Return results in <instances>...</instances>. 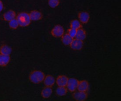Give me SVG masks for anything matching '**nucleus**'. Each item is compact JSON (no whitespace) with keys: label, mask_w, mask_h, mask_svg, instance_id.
Wrapping results in <instances>:
<instances>
[{"label":"nucleus","mask_w":121,"mask_h":101,"mask_svg":"<svg viewBox=\"0 0 121 101\" xmlns=\"http://www.w3.org/2000/svg\"><path fill=\"white\" fill-rule=\"evenodd\" d=\"M68 78L67 76L64 75L59 76L56 79V84L58 87H66L67 83Z\"/></svg>","instance_id":"obj_11"},{"label":"nucleus","mask_w":121,"mask_h":101,"mask_svg":"<svg viewBox=\"0 0 121 101\" xmlns=\"http://www.w3.org/2000/svg\"><path fill=\"white\" fill-rule=\"evenodd\" d=\"M19 26V24L16 18L13 19L9 22V26L11 28L16 29L18 28Z\"/></svg>","instance_id":"obj_20"},{"label":"nucleus","mask_w":121,"mask_h":101,"mask_svg":"<svg viewBox=\"0 0 121 101\" xmlns=\"http://www.w3.org/2000/svg\"><path fill=\"white\" fill-rule=\"evenodd\" d=\"M16 18V14L13 10H10L4 14V19L6 21L9 22L10 21L15 19Z\"/></svg>","instance_id":"obj_10"},{"label":"nucleus","mask_w":121,"mask_h":101,"mask_svg":"<svg viewBox=\"0 0 121 101\" xmlns=\"http://www.w3.org/2000/svg\"><path fill=\"white\" fill-rule=\"evenodd\" d=\"M4 9L3 4L2 3V2L0 0V13Z\"/></svg>","instance_id":"obj_23"},{"label":"nucleus","mask_w":121,"mask_h":101,"mask_svg":"<svg viewBox=\"0 0 121 101\" xmlns=\"http://www.w3.org/2000/svg\"><path fill=\"white\" fill-rule=\"evenodd\" d=\"M12 52V49L6 45H3L0 49V54L5 55H10Z\"/></svg>","instance_id":"obj_17"},{"label":"nucleus","mask_w":121,"mask_h":101,"mask_svg":"<svg viewBox=\"0 0 121 101\" xmlns=\"http://www.w3.org/2000/svg\"><path fill=\"white\" fill-rule=\"evenodd\" d=\"M60 2V0H48V4L52 8H55L59 5Z\"/></svg>","instance_id":"obj_21"},{"label":"nucleus","mask_w":121,"mask_h":101,"mask_svg":"<svg viewBox=\"0 0 121 101\" xmlns=\"http://www.w3.org/2000/svg\"><path fill=\"white\" fill-rule=\"evenodd\" d=\"M61 37L62 42L65 46H70L73 39L68 34H64Z\"/></svg>","instance_id":"obj_14"},{"label":"nucleus","mask_w":121,"mask_h":101,"mask_svg":"<svg viewBox=\"0 0 121 101\" xmlns=\"http://www.w3.org/2000/svg\"><path fill=\"white\" fill-rule=\"evenodd\" d=\"M67 89L65 87H59L56 89V93L59 96H63L66 95Z\"/></svg>","instance_id":"obj_18"},{"label":"nucleus","mask_w":121,"mask_h":101,"mask_svg":"<svg viewBox=\"0 0 121 101\" xmlns=\"http://www.w3.org/2000/svg\"><path fill=\"white\" fill-rule=\"evenodd\" d=\"M19 26L22 27H26L29 26L31 23V19L29 14L25 12L19 13L16 17Z\"/></svg>","instance_id":"obj_1"},{"label":"nucleus","mask_w":121,"mask_h":101,"mask_svg":"<svg viewBox=\"0 0 121 101\" xmlns=\"http://www.w3.org/2000/svg\"><path fill=\"white\" fill-rule=\"evenodd\" d=\"M45 77V74L39 70H35L30 73L29 79L31 82L38 84L43 81Z\"/></svg>","instance_id":"obj_2"},{"label":"nucleus","mask_w":121,"mask_h":101,"mask_svg":"<svg viewBox=\"0 0 121 101\" xmlns=\"http://www.w3.org/2000/svg\"><path fill=\"white\" fill-rule=\"evenodd\" d=\"M64 33V28L60 25H57L55 26L51 31V34L52 36L56 38L61 37Z\"/></svg>","instance_id":"obj_4"},{"label":"nucleus","mask_w":121,"mask_h":101,"mask_svg":"<svg viewBox=\"0 0 121 101\" xmlns=\"http://www.w3.org/2000/svg\"><path fill=\"white\" fill-rule=\"evenodd\" d=\"M52 93V90L51 87H45L42 91V95L43 98H47L51 96Z\"/></svg>","instance_id":"obj_16"},{"label":"nucleus","mask_w":121,"mask_h":101,"mask_svg":"<svg viewBox=\"0 0 121 101\" xmlns=\"http://www.w3.org/2000/svg\"><path fill=\"white\" fill-rule=\"evenodd\" d=\"M83 41L77 38L73 39L71 44L70 45V48L74 50H81L83 47Z\"/></svg>","instance_id":"obj_5"},{"label":"nucleus","mask_w":121,"mask_h":101,"mask_svg":"<svg viewBox=\"0 0 121 101\" xmlns=\"http://www.w3.org/2000/svg\"><path fill=\"white\" fill-rule=\"evenodd\" d=\"M78 19L79 21L82 23L86 24L89 22L90 19L89 13L85 11L81 12L78 14Z\"/></svg>","instance_id":"obj_8"},{"label":"nucleus","mask_w":121,"mask_h":101,"mask_svg":"<svg viewBox=\"0 0 121 101\" xmlns=\"http://www.w3.org/2000/svg\"><path fill=\"white\" fill-rule=\"evenodd\" d=\"M44 83L46 87H52L54 85L56 82V79L52 75H47L45 77L44 79Z\"/></svg>","instance_id":"obj_9"},{"label":"nucleus","mask_w":121,"mask_h":101,"mask_svg":"<svg viewBox=\"0 0 121 101\" xmlns=\"http://www.w3.org/2000/svg\"><path fill=\"white\" fill-rule=\"evenodd\" d=\"M70 28L78 30L82 28V25L81 22L80 21L77 19H73L70 22Z\"/></svg>","instance_id":"obj_19"},{"label":"nucleus","mask_w":121,"mask_h":101,"mask_svg":"<svg viewBox=\"0 0 121 101\" xmlns=\"http://www.w3.org/2000/svg\"><path fill=\"white\" fill-rule=\"evenodd\" d=\"M73 97L77 101H85L87 98V94L86 92L75 91L73 92Z\"/></svg>","instance_id":"obj_6"},{"label":"nucleus","mask_w":121,"mask_h":101,"mask_svg":"<svg viewBox=\"0 0 121 101\" xmlns=\"http://www.w3.org/2000/svg\"><path fill=\"white\" fill-rule=\"evenodd\" d=\"M10 57L9 55H5L0 54V66H5L9 62Z\"/></svg>","instance_id":"obj_15"},{"label":"nucleus","mask_w":121,"mask_h":101,"mask_svg":"<svg viewBox=\"0 0 121 101\" xmlns=\"http://www.w3.org/2000/svg\"><path fill=\"white\" fill-rule=\"evenodd\" d=\"M79 81L77 79L73 78H70L68 79L67 83V88L68 91L71 92L76 91Z\"/></svg>","instance_id":"obj_3"},{"label":"nucleus","mask_w":121,"mask_h":101,"mask_svg":"<svg viewBox=\"0 0 121 101\" xmlns=\"http://www.w3.org/2000/svg\"><path fill=\"white\" fill-rule=\"evenodd\" d=\"M77 30L75 29L70 28L68 30L67 34L70 36L72 38H74L75 37L76 34Z\"/></svg>","instance_id":"obj_22"},{"label":"nucleus","mask_w":121,"mask_h":101,"mask_svg":"<svg viewBox=\"0 0 121 101\" xmlns=\"http://www.w3.org/2000/svg\"><path fill=\"white\" fill-rule=\"evenodd\" d=\"M89 87V83L85 80L79 81L78 84L77 89L78 91L81 92H86Z\"/></svg>","instance_id":"obj_12"},{"label":"nucleus","mask_w":121,"mask_h":101,"mask_svg":"<svg viewBox=\"0 0 121 101\" xmlns=\"http://www.w3.org/2000/svg\"><path fill=\"white\" fill-rule=\"evenodd\" d=\"M29 16L31 21H38L42 18V14L37 10H33L29 13Z\"/></svg>","instance_id":"obj_7"},{"label":"nucleus","mask_w":121,"mask_h":101,"mask_svg":"<svg viewBox=\"0 0 121 101\" xmlns=\"http://www.w3.org/2000/svg\"><path fill=\"white\" fill-rule=\"evenodd\" d=\"M86 32L83 29L80 28L77 30L76 34L75 37V38L83 41L86 39Z\"/></svg>","instance_id":"obj_13"}]
</instances>
